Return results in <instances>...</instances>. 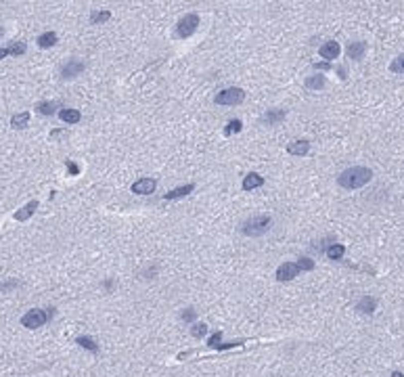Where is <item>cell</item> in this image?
<instances>
[{"instance_id":"7","label":"cell","mask_w":404,"mask_h":377,"mask_svg":"<svg viewBox=\"0 0 404 377\" xmlns=\"http://www.w3.org/2000/svg\"><path fill=\"white\" fill-rule=\"evenodd\" d=\"M300 266H298V262H283L281 266L277 268V279L281 283H285V281H291V279H296L298 274H300Z\"/></svg>"},{"instance_id":"20","label":"cell","mask_w":404,"mask_h":377,"mask_svg":"<svg viewBox=\"0 0 404 377\" xmlns=\"http://www.w3.org/2000/svg\"><path fill=\"white\" fill-rule=\"evenodd\" d=\"M325 84H327V80H325V76H322V74H318V76H310V78H306V82H304V86L310 88V90H320Z\"/></svg>"},{"instance_id":"8","label":"cell","mask_w":404,"mask_h":377,"mask_svg":"<svg viewBox=\"0 0 404 377\" xmlns=\"http://www.w3.org/2000/svg\"><path fill=\"white\" fill-rule=\"evenodd\" d=\"M157 187V180L155 178H140L136 182H132V193H138V195H149V193H153Z\"/></svg>"},{"instance_id":"9","label":"cell","mask_w":404,"mask_h":377,"mask_svg":"<svg viewBox=\"0 0 404 377\" xmlns=\"http://www.w3.org/2000/svg\"><path fill=\"white\" fill-rule=\"evenodd\" d=\"M287 118V114H285V109H268L264 116H262V124L264 126H277V124H281L283 120Z\"/></svg>"},{"instance_id":"22","label":"cell","mask_w":404,"mask_h":377,"mask_svg":"<svg viewBox=\"0 0 404 377\" xmlns=\"http://www.w3.org/2000/svg\"><path fill=\"white\" fill-rule=\"evenodd\" d=\"M27 122H29V114H27V111H21V114H15L11 118V126L15 130H21V128L27 126Z\"/></svg>"},{"instance_id":"13","label":"cell","mask_w":404,"mask_h":377,"mask_svg":"<svg viewBox=\"0 0 404 377\" xmlns=\"http://www.w3.org/2000/svg\"><path fill=\"white\" fill-rule=\"evenodd\" d=\"M310 151V142L308 140H294L291 145H287V153L289 155H306Z\"/></svg>"},{"instance_id":"17","label":"cell","mask_w":404,"mask_h":377,"mask_svg":"<svg viewBox=\"0 0 404 377\" xmlns=\"http://www.w3.org/2000/svg\"><path fill=\"white\" fill-rule=\"evenodd\" d=\"M264 185V178H262L260 174H256V172H251V174H247L243 178V191H254L258 187Z\"/></svg>"},{"instance_id":"19","label":"cell","mask_w":404,"mask_h":377,"mask_svg":"<svg viewBox=\"0 0 404 377\" xmlns=\"http://www.w3.org/2000/svg\"><path fill=\"white\" fill-rule=\"evenodd\" d=\"M57 40H59V36L55 34V32H44V34H40L38 36V46L40 48H50V46H55L57 44Z\"/></svg>"},{"instance_id":"12","label":"cell","mask_w":404,"mask_h":377,"mask_svg":"<svg viewBox=\"0 0 404 377\" xmlns=\"http://www.w3.org/2000/svg\"><path fill=\"white\" fill-rule=\"evenodd\" d=\"M320 57L327 59V61H333L339 57V44L333 42V40H329V42H325L320 46Z\"/></svg>"},{"instance_id":"18","label":"cell","mask_w":404,"mask_h":377,"mask_svg":"<svg viewBox=\"0 0 404 377\" xmlns=\"http://www.w3.org/2000/svg\"><path fill=\"white\" fill-rule=\"evenodd\" d=\"M195 191V185H185V187H178V189H172L170 193H166L164 199H180V197H187L189 193H193Z\"/></svg>"},{"instance_id":"21","label":"cell","mask_w":404,"mask_h":377,"mask_svg":"<svg viewBox=\"0 0 404 377\" xmlns=\"http://www.w3.org/2000/svg\"><path fill=\"white\" fill-rule=\"evenodd\" d=\"M327 253V258L329 260H333V262H337V260H341L343 258V253H346V248L341 246V243H333V246L325 251Z\"/></svg>"},{"instance_id":"28","label":"cell","mask_w":404,"mask_h":377,"mask_svg":"<svg viewBox=\"0 0 404 377\" xmlns=\"http://www.w3.org/2000/svg\"><path fill=\"white\" fill-rule=\"evenodd\" d=\"M205 333H207V325H205V323H197V325H193V327H191V335H193V338H197V340H201Z\"/></svg>"},{"instance_id":"34","label":"cell","mask_w":404,"mask_h":377,"mask_svg":"<svg viewBox=\"0 0 404 377\" xmlns=\"http://www.w3.org/2000/svg\"><path fill=\"white\" fill-rule=\"evenodd\" d=\"M314 69H322V71H327V69H331V65H329V63H314Z\"/></svg>"},{"instance_id":"35","label":"cell","mask_w":404,"mask_h":377,"mask_svg":"<svg viewBox=\"0 0 404 377\" xmlns=\"http://www.w3.org/2000/svg\"><path fill=\"white\" fill-rule=\"evenodd\" d=\"M4 57H8V48H2V46H0V59H4Z\"/></svg>"},{"instance_id":"32","label":"cell","mask_w":404,"mask_h":377,"mask_svg":"<svg viewBox=\"0 0 404 377\" xmlns=\"http://www.w3.org/2000/svg\"><path fill=\"white\" fill-rule=\"evenodd\" d=\"M180 319H183V321H193L195 319V310L193 308H187L183 314H180Z\"/></svg>"},{"instance_id":"33","label":"cell","mask_w":404,"mask_h":377,"mask_svg":"<svg viewBox=\"0 0 404 377\" xmlns=\"http://www.w3.org/2000/svg\"><path fill=\"white\" fill-rule=\"evenodd\" d=\"M65 166H67V172H69V174H74V176H76V174H80V168L74 164V161H67Z\"/></svg>"},{"instance_id":"10","label":"cell","mask_w":404,"mask_h":377,"mask_svg":"<svg viewBox=\"0 0 404 377\" xmlns=\"http://www.w3.org/2000/svg\"><path fill=\"white\" fill-rule=\"evenodd\" d=\"M367 55V42H362V40H356V42H352L348 46V57L354 59V61H362Z\"/></svg>"},{"instance_id":"31","label":"cell","mask_w":404,"mask_h":377,"mask_svg":"<svg viewBox=\"0 0 404 377\" xmlns=\"http://www.w3.org/2000/svg\"><path fill=\"white\" fill-rule=\"evenodd\" d=\"M17 285H19L17 279H11V281H6V283H0V291H8V289L17 287Z\"/></svg>"},{"instance_id":"29","label":"cell","mask_w":404,"mask_h":377,"mask_svg":"<svg viewBox=\"0 0 404 377\" xmlns=\"http://www.w3.org/2000/svg\"><path fill=\"white\" fill-rule=\"evenodd\" d=\"M298 266H300V270H312L314 268V262H312L310 258H300Z\"/></svg>"},{"instance_id":"37","label":"cell","mask_w":404,"mask_h":377,"mask_svg":"<svg viewBox=\"0 0 404 377\" xmlns=\"http://www.w3.org/2000/svg\"><path fill=\"white\" fill-rule=\"evenodd\" d=\"M2 34H4V29H2V27H0V36H2Z\"/></svg>"},{"instance_id":"25","label":"cell","mask_w":404,"mask_h":377,"mask_svg":"<svg viewBox=\"0 0 404 377\" xmlns=\"http://www.w3.org/2000/svg\"><path fill=\"white\" fill-rule=\"evenodd\" d=\"M390 71L392 74H404V55H398L396 59L390 63Z\"/></svg>"},{"instance_id":"16","label":"cell","mask_w":404,"mask_h":377,"mask_svg":"<svg viewBox=\"0 0 404 377\" xmlns=\"http://www.w3.org/2000/svg\"><path fill=\"white\" fill-rule=\"evenodd\" d=\"M59 107H61L59 101H40V103L36 105V111L38 114H42V116H53Z\"/></svg>"},{"instance_id":"6","label":"cell","mask_w":404,"mask_h":377,"mask_svg":"<svg viewBox=\"0 0 404 377\" xmlns=\"http://www.w3.org/2000/svg\"><path fill=\"white\" fill-rule=\"evenodd\" d=\"M86 69V63L84 61H80V59H69L67 63L61 67V78L63 80H74L78 78L82 71Z\"/></svg>"},{"instance_id":"5","label":"cell","mask_w":404,"mask_h":377,"mask_svg":"<svg viewBox=\"0 0 404 377\" xmlns=\"http://www.w3.org/2000/svg\"><path fill=\"white\" fill-rule=\"evenodd\" d=\"M197 27H199V17H197L195 13H189V15H185V17L178 21L176 34H178L180 38H191V36L197 32Z\"/></svg>"},{"instance_id":"23","label":"cell","mask_w":404,"mask_h":377,"mask_svg":"<svg viewBox=\"0 0 404 377\" xmlns=\"http://www.w3.org/2000/svg\"><path fill=\"white\" fill-rule=\"evenodd\" d=\"M76 344L82 346V348H86V350H90V352H99L97 342H95L93 338H86V335H80V338L76 340Z\"/></svg>"},{"instance_id":"15","label":"cell","mask_w":404,"mask_h":377,"mask_svg":"<svg viewBox=\"0 0 404 377\" xmlns=\"http://www.w3.org/2000/svg\"><path fill=\"white\" fill-rule=\"evenodd\" d=\"M59 118H61V122H65V124H78V122L82 120V114H80L78 109L65 107V109L59 111Z\"/></svg>"},{"instance_id":"2","label":"cell","mask_w":404,"mask_h":377,"mask_svg":"<svg viewBox=\"0 0 404 377\" xmlns=\"http://www.w3.org/2000/svg\"><path fill=\"white\" fill-rule=\"evenodd\" d=\"M272 229V218L268 214H256V216H249L243 224H241V233L245 237H262Z\"/></svg>"},{"instance_id":"3","label":"cell","mask_w":404,"mask_h":377,"mask_svg":"<svg viewBox=\"0 0 404 377\" xmlns=\"http://www.w3.org/2000/svg\"><path fill=\"white\" fill-rule=\"evenodd\" d=\"M55 317V308H46V310H27L23 317H21V325L27 329H38V327H42V325H46L50 319Z\"/></svg>"},{"instance_id":"14","label":"cell","mask_w":404,"mask_h":377,"mask_svg":"<svg viewBox=\"0 0 404 377\" xmlns=\"http://www.w3.org/2000/svg\"><path fill=\"white\" fill-rule=\"evenodd\" d=\"M38 210V201L34 199V201H29V203H25V206L21 208V210H19V212H15V220H19V222H25L29 216H32V214Z\"/></svg>"},{"instance_id":"1","label":"cell","mask_w":404,"mask_h":377,"mask_svg":"<svg viewBox=\"0 0 404 377\" xmlns=\"http://www.w3.org/2000/svg\"><path fill=\"white\" fill-rule=\"evenodd\" d=\"M371 178H373V170H369L365 166H354V168H348L341 172L337 176V185L346 191H354V189L365 187L367 182H371Z\"/></svg>"},{"instance_id":"11","label":"cell","mask_w":404,"mask_h":377,"mask_svg":"<svg viewBox=\"0 0 404 377\" xmlns=\"http://www.w3.org/2000/svg\"><path fill=\"white\" fill-rule=\"evenodd\" d=\"M377 308V300L375 298H371V295H365V298H360L358 304H356V310L360 314H373Z\"/></svg>"},{"instance_id":"26","label":"cell","mask_w":404,"mask_h":377,"mask_svg":"<svg viewBox=\"0 0 404 377\" xmlns=\"http://www.w3.org/2000/svg\"><path fill=\"white\" fill-rule=\"evenodd\" d=\"M241 128H243V122L241 120H230L226 128H224V134L230 136V134H235V132H241Z\"/></svg>"},{"instance_id":"36","label":"cell","mask_w":404,"mask_h":377,"mask_svg":"<svg viewBox=\"0 0 404 377\" xmlns=\"http://www.w3.org/2000/svg\"><path fill=\"white\" fill-rule=\"evenodd\" d=\"M392 377H404V373H400V371H394V373H392Z\"/></svg>"},{"instance_id":"24","label":"cell","mask_w":404,"mask_h":377,"mask_svg":"<svg viewBox=\"0 0 404 377\" xmlns=\"http://www.w3.org/2000/svg\"><path fill=\"white\" fill-rule=\"evenodd\" d=\"M25 50H27V46H25V42H21V40H15V42L8 44V55L19 57V55H23Z\"/></svg>"},{"instance_id":"4","label":"cell","mask_w":404,"mask_h":377,"mask_svg":"<svg viewBox=\"0 0 404 377\" xmlns=\"http://www.w3.org/2000/svg\"><path fill=\"white\" fill-rule=\"evenodd\" d=\"M245 93L241 88H224L214 97V103L216 105H239L243 103Z\"/></svg>"},{"instance_id":"27","label":"cell","mask_w":404,"mask_h":377,"mask_svg":"<svg viewBox=\"0 0 404 377\" xmlns=\"http://www.w3.org/2000/svg\"><path fill=\"white\" fill-rule=\"evenodd\" d=\"M109 17H111V13H109V11H95L93 15H90V23H93V25H97V23H103V21H107Z\"/></svg>"},{"instance_id":"30","label":"cell","mask_w":404,"mask_h":377,"mask_svg":"<svg viewBox=\"0 0 404 377\" xmlns=\"http://www.w3.org/2000/svg\"><path fill=\"white\" fill-rule=\"evenodd\" d=\"M220 342H222V333H220V331H216V333L209 338L207 346H211V348H220Z\"/></svg>"}]
</instances>
